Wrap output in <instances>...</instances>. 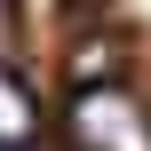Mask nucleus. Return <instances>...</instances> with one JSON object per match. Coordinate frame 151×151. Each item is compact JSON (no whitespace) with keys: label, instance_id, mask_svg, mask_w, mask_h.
<instances>
[{"label":"nucleus","instance_id":"nucleus-1","mask_svg":"<svg viewBox=\"0 0 151 151\" xmlns=\"http://www.w3.org/2000/svg\"><path fill=\"white\" fill-rule=\"evenodd\" d=\"M64 151H151V104L119 80H88L64 104Z\"/></svg>","mask_w":151,"mask_h":151},{"label":"nucleus","instance_id":"nucleus-2","mask_svg":"<svg viewBox=\"0 0 151 151\" xmlns=\"http://www.w3.org/2000/svg\"><path fill=\"white\" fill-rule=\"evenodd\" d=\"M32 143H40V104L0 56V151H32Z\"/></svg>","mask_w":151,"mask_h":151},{"label":"nucleus","instance_id":"nucleus-3","mask_svg":"<svg viewBox=\"0 0 151 151\" xmlns=\"http://www.w3.org/2000/svg\"><path fill=\"white\" fill-rule=\"evenodd\" d=\"M0 32H8V8H0Z\"/></svg>","mask_w":151,"mask_h":151}]
</instances>
